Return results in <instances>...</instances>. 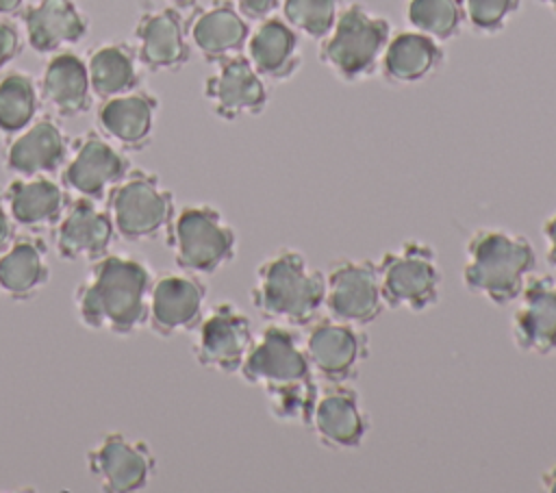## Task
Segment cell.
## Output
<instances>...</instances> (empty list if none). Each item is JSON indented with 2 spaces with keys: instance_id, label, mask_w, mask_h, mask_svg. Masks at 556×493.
Instances as JSON below:
<instances>
[{
  "instance_id": "6da1fadb",
  "label": "cell",
  "mask_w": 556,
  "mask_h": 493,
  "mask_svg": "<svg viewBox=\"0 0 556 493\" xmlns=\"http://www.w3.org/2000/svg\"><path fill=\"white\" fill-rule=\"evenodd\" d=\"M152 271L132 256L104 254L76 287L74 306L83 326L130 334L148 321Z\"/></svg>"
},
{
  "instance_id": "7a4b0ae2",
  "label": "cell",
  "mask_w": 556,
  "mask_h": 493,
  "mask_svg": "<svg viewBox=\"0 0 556 493\" xmlns=\"http://www.w3.org/2000/svg\"><path fill=\"white\" fill-rule=\"evenodd\" d=\"M326 278L295 248H280L254 271L250 302L263 319L285 326H308L324 308Z\"/></svg>"
},
{
  "instance_id": "3957f363",
  "label": "cell",
  "mask_w": 556,
  "mask_h": 493,
  "mask_svg": "<svg viewBox=\"0 0 556 493\" xmlns=\"http://www.w3.org/2000/svg\"><path fill=\"white\" fill-rule=\"evenodd\" d=\"M536 267V252L528 237L504 228H478L465 245L463 285L469 293L495 306L515 302Z\"/></svg>"
},
{
  "instance_id": "277c9868",
  "label": "cell",
  "mask_w": 556,
  "mask_h": 493,
  "mask_svg": "<svg viewBox=\"0 0 556 493\" xmlns=\"http://www.w3.org/2000/svg\"><path fill=\"white\" fill-rule=\"evenodd\" d=\"M391 37V24L365 4L339 11L332 30L319 43V61L341 80L358 83L376 74Z\"/></svg>"
},
{
  "instance_id": "5b68a950",
  "label": "cell",
  "mask_w": 556,
  "mask_h": 493,
  "mask_svg": "<svg viewBox=\"0 0 556 493\" xmlns=\"http://www.w3.org/2000/svg\"><path fill=\"white\" fill-rule=\"evenodd\" d=\"M176 265L191 274H215L237 254V232L211 204L182 206L165 228Z\"/></svg>"
},
{
  "instance_id": "8992f818",
  "label": "cell",
  "mask_w": 556,
  "mask_h": 493,
  "mask_svg": "<svg viewBox=\"0 0 556 493\" xmlns=\"http://www.w3.org/2000/svg\"><path fill=\"white\" fill-rule=\"evenodd\" d=\"M378 282L384 306L421 313L441 298V267L432 245L406 239L387 250L378 265Z\"/></svg>"
},
{
  "instance_id": "52a82bcc",
  "label": "cell",
  "mask_w": 556,
  "mask_h": 493,
  "mask_svg": "<svg viewBox=\"0 0 556 493\" xmlns=\"http://www.w3.org/2000/svg\"><path fill=\"white\" fill-rule=\"evenodd\" d=\"M115 232L126 241H146L163 232L174 217V193L146 169H130L106 193Z\"/></svg>"
},
{
  "instance_id": "ba28073f",
  "label": "cell",
  "mask_w": 556,
  "mask_h": 493,
  "mask_svg": "<svg viewBox=\"0 0 556 493\" xmlns=\"http://www.w3.org/2000/svg\"><path fill=\"white\" fill-rule=\"evenodd\" d=\"M324 308L330 317L354 326H367L384 308L378 269L369 258H337L324 274Z\"/></svg>"
},
{
  "instance_id": "9c48e42d",
  "label": "cell",
  "mask_w": 556,
  "mask_h": 493,
  "mask_svg": "<svg viewBox=\"0 0 556 493\" xmlns=\"http://www.w3.org/2000/svg\"><path fill=\"white\" fill-rule=\"evenodd\" d=\"M302 345L313 374L324 382H348L356 378L369 356V339L361 326L339 321L330 315L308 324Z\"/></svg>"
},
{
  "instance_id": "30bf717a",
  "label": "cell",
  "mask_w": 556,
  "mask_h": 493,
  "mask_svg": "<svg viewBox=\"0 0 556 493\" xmlns=\"http://www.w3.org/2000/svg\"><path fill=\"white\" fill-rule=\"evenodd\" d=\"M239 374L248 384L263 387V391L315 376L300 337L289 326L274 321L252 341Z\"/></svg>"
},
{
  "instance_id": "8fae6325",
  "label": "cell",
  "mask_w": 556,
  "mask_h": 493,
  "mask_svg": "<svg viewBox=\"0 0 556 493\" xmlns=\"http://www.w3.org/2000/svg\"><path fill=\"white\" fill-rule=\"evenodd\" d=\"M193 330V356L198 365L219 374H237L254 341L248 315L232 302L213 304Z\"/></svg>"
},
{
  "instance_id": "7c38bea8",
  "label": "cell",
  "mask_w": 556,
  "mask_h": 493,
  "mask_svg": "<svg viewBox=\"0 0 556 493\" xmlns=\"http://www.w3.org/2000/svg\"><path fill=\"white\" fill-rule=\"evenodd\" d=\"M87 467L106 493H135L148 486L156 460L146 441L109 432L87 454Z\"/></svg>"
},
{
  "instance_id": "4fadbf2b",
  "label": "cell",
  "mask_w": 556,
  "mask_h": 493,
  "mask_svg": "<svg viewBox=\"0 0 556 493\" xmlns=\"http://www.w3.org/2000/svg\"><path fill=\"white\" fill-rule=\"evenodd\" d=\"M202 93L211 111L226 122L261 115L269 100L265 78L241 52L217 61L215 72L204 80Z\"/></svg>"
},
{
  "instance_id": "5bb4252c",
  "label": "cell",
  "mask_w": 556,
  "mask_h": 493,
  "mask_svg": "<svg viewBox=\"0 0 556 493\" xmlns=\"http://www.w3.org/2000/svg\"><path fill=\"white\" fill-rule=\"evenodd\" d=\"M130 172V161L102 132L89 130L72 143V156L63 167L61 182L67 191L100 200Z\"/></svg>"
},
{
  "instance_id": "9a60e30c",
  "label": "cell",
  "mask_w": 556,
  "mask_h": 493,
  "mask_svg": "<svg viewBox=\"0 0 556 493\" xmlns=\"http://www.w3.org/2000/svg\"><path fill=\"white\" fill-rule=\"evenodd\" d=\"M206 285L198 274L163 271L152 278L148 298V324L159 337L189 332L204 315Z\"/></svg>"
},
{
  "instance_id": "2e32d148",
  "label": "cell",
  "mask_w": 556,
  "mask_h": 493,
  "mask_svg": "<svg viewBox=\"0 0 556 493\" xmlns=\"http://www.w3.org/2000/svg\"><path fill=\"white\" fill-rule=\"evenodd\" d=\"M510 317L515 345L526 354H556V276L526 280Z\"/></svg>"
},
{
  "instance_id": "e0dca14e",
  "label": "cell",
  "mask_w": 556,
  "mask_h": 493,
  "mask_svg": "<svg viewBox=\"0 0 556 493\" xmlns=\"http://www.w3.org/2000/svg\"><path fill=\"white\" fill-rule=\"evenodd\" d=\"M311 428L328 450H354L363 443L369 419L358 393L345 382H326L319 389Z\"/></svg>"
},
{
  "instance_id": "ac0fdd59",
  "label": "cell",
  "mask_w": 556,
  "mask_h": 493,
  "mask_svg": "<svg viewBox=\"0 0 556 493\" xmlns=\"http://www.w3.org/2000/svg\"><path fill=\"white\" fill-rule=\"evenodd\" d=\"M115 228L106 206L91 198H78L67 204L54 230V248L63 261H98L113 241Z\"/></svg>"
},
{
  "instance_id": "d6986e66",
  "label": "cell",
  "mask_w": 556,
  "mask_h": 493,
  "mask_svg": "<svg viewBox=\"0 0 556 493\" xmlns=\"http://www.w3.org/2000/svg\"><path fill=\"white\" fill-rule=\"evenodd\" d=\"M139 63L150 72L180 69L191 56L182 15L172 9H150L135 24Z\"/></svg>"
},
{
  "instance_id": "ffe728a7",
  "label": "cell",
  "mask_w": 556,
  "mask_h": 493,
  "mask_svg": "<svg viewBox=\"0 0 556 493\" xmlns=\"http://www.w3.org/2000/svg\"><path fill=\"white\" fill-rule=\"evenodd\" d=\"M189 43L211 63L239 54L250 37L248 20L230 0L200 7L185 22Z\"/></svg>"
},
{
  "instance_id": "44dd1931",
  "label": "cell",
  "mask_w": 556,
  "mask_h": 493,
  "mask_svg": "<svg viewBox=\"0 0 556 493\" xmlns=\"http://www.w3.org/2000/svg\"><path fill=\"white\" fill-rule=\"evenodd\" d=\"M28 46L39 54H54L85 39L89 20L74 0H37L22 13Z\"/></svg>"
},
{
  "instance_id": "7402d4cb",
  "label": "cell",
  "mask_w": 556,
  "mask_h": 493,
  "mask_svg": "<svg viewBox=\"0 0 556 493\" xmlns=\"http://www.w3.org/2000/svg\"><path fill=\"white\" fill-rule=\"evenodd\" d=\"M156 111V96L143 89H132L128 93L102 100L96 122L109 141L126 150H141L152 139Z\"/></svg>"
},
{
  "instance_id": "603a6c76",
  "label": "cell",
  "mask_w": 556,
  "mask_h": 493,
  "mask_svg": "<svg viewBox=\"0 0 556 493\" xmlns=\"http://www.w3.org/2000/svg\"><path fill=\"white\" fill-rule=\"evenodd\" d=\"M70 141L52 117L33 119L4 150V167L17 176H46L59 169L67 156Z\"/></svg>"
},
{
  "instance_id": "cb8c5ba5",
  "label": "cell",
  "mask_w": 556,
  "mask_h": 493,
  "mask_svg": "<svg viewBox=\"0 0 556 493\" xmlns=\"http://www.w3.org/2000/svg\"><path fill=\"white\" fill-rule=\"evenodd\" d=\"M245 56L267 80H289L302 63L300 37L282 17H265L245 41Z\"/></svg>"
},
{
  "instance_id": "d4e9b609",
  "label": "cell",
  "mask_w": 556,
  "mask_h": 493,
  "mask_svg": "<svg viewBox=\"0 0 556 493\" xmlns=\"http://www.w3.org/2000/svg\"><path fill=\"white\" fill-rule=\"evenodd\" d=\"M41 100L59 117L83 115L91 106L87 63L70 50L54 52L43 67L39 83Z\"/></svg>"
},
{
  "instance_id": "484cf974",
  "label": "cell",
  "mask_w": 556,
  "mask_h": 493,
  "mask_svg": "<svg viewBox=\"0 0 556 493\" xmlns=\"http://www.w3.org/2000/svg\"><path fill=\"white\" fill-rule=\"evenodd\" d=\"M11 219L24 228L56 226L70 200L65 187L46 176H17L4 191Z\"/></svg>"
},
{
  "instance_id": "4316f807",
  "label": "cell",
  "mask_w": 556,
  "mask_h": 493,
  "mask_svg": "<svg viewBox=\"0 0 556 493\" xmlns=\"http://www.w3.org/2000/svg\"><path fill=\"white\" fill-rule=\"evenodd\" d=\"M443 59L445 54L437 39L419 30H400L389 37L380 69L393 85H413L434 74Z\"/></svg>"
},
{
  "instance_id": "83f0119b",
  "label": "cell",
  "mask_w": 556,
  "mask_h": 493,
  "mask_svg": "<svg viewBox=\"0 0 556 493\" xmlns=\"http://www.w3.org/2000/svg\"><path fill=\"white\" fill-rule=\"evenodd\" d=\"M48 280V245L41 239L17 237L0 252V291L11 300L35 298Z\"/></svg>"
},
{
  "instance_id": "f1b7e54d",
  "label": "cell",
  "mask_w": 556,
  "mask_h": 493,
  "mask_svg": "<svg viewBox=\"0 0 556 493\" xmlns=\"http://www.w3.org/2000/svg\"><path fill=\"white\" fill-rule=\"evenodd\" d=\"M87 74L91 93L100 100L128 93L139 87V56L137 50L122 41L100 43L89 52Z\"/></svg>"
},
{
  "instance_id": "f546056e",
  "label": "cell",
  "mask_w": 556,
  "mask_h": 493,
  "mask_svg": "<svg viewBox=\"0 0 556 493\" xmlns=\"http://www.w3.org/2000/svg\"><path fill=\"white\" fill-rule=\"evenodd\" d=\"M41 93L35 78L13 69L0 78V132L17 135L39 113Z\"/></svg>"
},
{
  "instance_id": "4dcf8cb0",
  "label": "cell",
  "mask_w": 556,
  "mask_h": 493,
  "mask_svg": "<svg viewBox=\"0 0 556 493\" xmlns=\"http://www.w3.org/2000/svg\"><path fill=\"white\" fill-rule=\"evenodd\" d=\"M404 17L413 30L437 41L454 39L465 22L460 0H406Z\"/></svg>"
},
{
  "instance_id": "1f68e13d",
  "label": "cell",
  "mask_w": 556,
  "mask_h": 493,
  "mask_svg": "<svg viewBox=\"0 0 556 493\" xmlns=\"http://www.w3.org/2000/svg\"><path fill=\"white\" fill-rule=\"evenodd\" d=\"M317 395L319 387L315 382V376L265 389L267 410L274 419L285 424H300L306 428H311Z\"/></svg>"
},
{
  "instance_id": "d6a6232c",
  "label": "cell",
  "mask_w": 556,
  "mask_h": 493,
  "mask_svg": "<svg viewBox=\"0 0 556 493\" xmlns=\"http://www.w3.org/2000/svg\"><path fill=\"white\" fill-rule=\"evenodd\" d=\"M282 20L300 35L321 41L334 26L341 0H280Z\"/></svg>"
},
{
  "instance_id": "836d02e7",
  "label": "cell",
  "mask_w": 556,
  "mask_h": 493,
  "mask_svg": "<svg viewBox=\"0 0 556 493\" xmlns=\"http://www.w3.org/2000/svg\"><path fill=\"white\" fill-rule=\"evenodd\" d=\"M465 22L482 35L500 33L521 0H460Z\"/></svg>"
},
{
  "instance_id": "e575fe53",
  "label": "cell",
  "mask_w": 556,
  "mask_h": 493,
  "mask_svg": "<svg viewBox=\"0 0 556 493\" xmlns=\"http://www.w3.org/2000/svg\"><path fill=\"white\" fill-rule=\"evenodd\" d=\"M22 52V35L17 26L0 17V69Z\"/></svg>"
},
{
  "instance_id": "d590c367",
  "label": "cell",
  "mask_w": 556,
  "mask_h": 493,
  "mask_svg": "<svg viewBox=\"0 0 556 493\" xmlns=\"http://www.w3.org/2000/svg\"><path fill=\"white\" fill-rule=\"evenodd\" d=\"M232 4H235V9L250 22H261V20H265V17H269L276 9H278V4H280V0H230Z\"/></svg>"
},
{
  "instance_id": "8d00e7d4",
  "label": "cell",
  "mask_w": 556,
  "mask_h": 493,
  "mask_svg": "<svg viewBox=\"0 0 556 493\" xmlns=\"http://www.w3.org/2000/svg\"><path fill=\"white\" fill-rule=\"evenodd\" d=\"M541 235L545 239V258L556 269V211L549 217H545L541 226Z\"/></svg>"
},
{
  "instance_id": "74e56055",
  "label": "cell",
  "mask_w": 556,
  "mask_h": 493,
  "mask_svg": "<svg viewBox=\"0 0 556 493\" xmlns=\"http://www.w3.org/2000/svg\"><path fill=\"white\" fill-rule=\"evenodd\" d=\"M13 226H15V222L11 219L4 195L0 193V252H4L11 245V241L15 239V228Z\"/></svg>"
},
{
  "instance_id": "f35d334b",
  "label": "cell",
  "mask_w": 556,
  "mask_h": 493,
  "mask_svg": "<svg viewBox=\"0 0 556 493\" xmlns=\"http://www.w3.org/2000/svg\"><path fill=\"white\" fill-rule=\"evenodd\" d=\"M541 486H543L545 491L556 493V463L549 465V467L543 471V476H541Z\"/></svg>"
},
{
  "instance_id": "ab89813d",
  "label": "cell",
  "mask_w": 556,
  "mask_h": 493,
  "mask_svg": "<svg viewBox=\"0 0 556 493\" xmlns=\"http://www.w3.org/2000/svg\"><path fill=\"white\" fill-rule=\"evenodd\" d=\"M24 7V0H0V15H13Z\"/></svg>"
},
{
  "instance_id": "60d3db41",
  "label": "cell",
  "mask_w": 556,
  "mask_h": 493,
  "mask_svg": "<svg viewBox=\"0 0 556 493\" xmlns=\"http://www.w3.org/2000/svg\"><path fill=\"white\" fill-rule=\"evenodd\" d=\"M172 4H176V7H191V4H195L198 0H169Z\"/></svg>"
},
{
  "instance_id": "b9f144b4",
  "label": "cell",
  "mask_w": 556,
  "mask_h": 493,
  "mask_svg": "<svg viewBox=\"0 0 556 493\" xmlns=\"http://www.w3.org/2000/svg\"><path fill=\"white\" fill-rule=\"evenodd\" d=\"M543 7H547L549 11H554L556 13V0H539Z\"/></svg>"
}]
</instances>
